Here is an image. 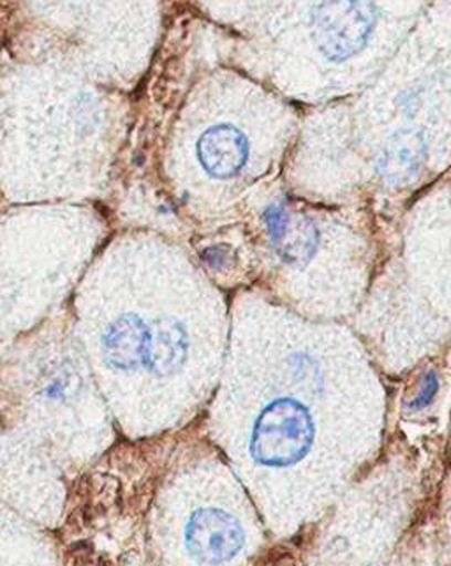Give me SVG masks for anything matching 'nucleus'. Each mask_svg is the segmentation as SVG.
<instances>
[{
	"instance_id": "1",
	"label": "nucleus",
	"mask_w": 451,
	"mask_h": 566,
	"mask_svg": "<svg viewBox=\"0 0 451 566\" xmlns=\"http://www.w3.org/2000/svg\"><path fill=\"white\" fill-rule=\"evenodd\" d=\"M314 436L316 426L307 406L293 397H281L269 402L258 415L249 452L261 467H293L307 458Z\"/></svg>"
},
{
	"instance_id": "2",
	"label": "nucleus",
	"mask_w": 451,
	"mask_h": 566,
	"mask_svg": "<svg viewBox=\"0 0 451 566\" xmlns=\"http://www.w3.org/2000/svg\"><path fill=\"white\" fill-rule=\"evenodd\" d=\"M376 14L369 0H322L311 20L314 43L331 61L352 59L369 43Z\"/></svg>"
},
{
	"instance_id": "3",
	"label": "nucleus",
	"mask_w": 451,
	"mask_h": 566,
	"mask_svg": "<svg viewBox=\"0 0 451 566\" xmlns=\"http://www.w3.org/2000/svg\"><path fill=\"white\" fill-rule=\"evenodd\" d=\"M243 530L239 518L221 509H200L186 524V547L196 562L222 565L242 551Z\"/></svg>"
},
{
	"instance_id": "4",
	"label": "nucleus",
	"mask_w": 451,
	"mask_h": 566,
	"mask_svg": "<svg viewBox=\"0 0 451 566\" xmlns=\"http://www.w3.org/2000/svg\"><path fill=\"white\" fill-rule=\"evenodd\" d=\"M196 153L207 174L216 179H230L248 163L249 140L239 127L218 124L200 136Z\"/></svg>"
},
{
	"instance_id": "5",
	"label": "nucleus",
	"mask_w": 451,
	"mask_h": 566,
	"mask_svg": "<svg viewBox=\"0 0 451 566\" xmlns=\"http://www.w3.org/2000/svg\"><path fill=\"white\" fill-rule=\"evenodd\" d=\"M150 327L138 314H122L106 328L103 355L109 367L133 370L144 366Z\"/></svg>"
},
{
	"instance_id": "6",
	"label": "nucleus",
	"mask_w": 451,
	"mask_h": 566,
	"mask_svg": "<svg viewBox=\"0 0 451 566\" xmlns=\"http://www.w3.org/2000/svg\"><path fill=\"white\" fill-rule=\"evenodd\" d=\"M187 354L189 334L182 323L166 316L156 319L148 336L144 366L156 376L174 375L183 366Z\"/></svg>"
},
{
	"instance_id": "7",
	"label": "nucleus",
	"mask_w": 451,
	"mask_h": 566,
	"mask_svg": "<svg viewBox=\"0 0 451 566\" xmlns=\"http://www.w3.org/2000/svg\"><path fill=\"white\" fill-rule=\"evenodd\" d=\"M266 231L279 256L286 263L304 262L317 248V231L308 222L298 224L282 206H270L263 213Z\"/></svg>"
},
{
	"instance_id": "8",
	"label": "nucleus",
	"mask_w": 451,
	"mask_h": 566,
	"mask_svg": "<svg viewBox=\"0 0 451 566\" xmlns=\"http://www.w3.org/2000/svg\"><path fill=\"white\" fill-rule=\"evenodd\" d=\"M426 153V140L420 132H399L382 148L379 174L390 184L411 182L420 174Z\"/></svg>"
},
{
	"instance_id": "9",
	"label": "nucleus",
	"mask_w": 451,
	"mask_h": 566,
	"mask_svg": "<svg viewBox=\"0 0 451 566\" xmlns=\"http://www.w3.org/2000/svg\"><path fill=\"white\" fill-rule=\"evenodd\" d=\"M438 392V376L434 373H429L427 376L426 384H423V388H421L420 396H418L417 401L412 402V408H423V406L429 405L432 401V397Z\"/></svg>"
}]
</instances>
